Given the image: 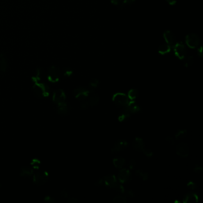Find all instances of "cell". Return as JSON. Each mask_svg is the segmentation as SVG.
<instances>
[{
	"mask_svg": "<svg viewBox=\"0 0 203 203\" xmlns=\"http://www.w3.org/2000/svg\"><path fill=\"white\" fill-rule=\"evenodd\" d=\"M32 91L35 96L40 99L47 98L50 94L49 86L43 82L34 83Z\"/></svg>",
	"mask_w": 203,
	"mask_h": 203,
	"instance_id": "obj_1",
	"label": "cell"
},
{
	"mask_svg": "<svg viewBox=\"0 0 203 203\" xmlns=\"http://www.w3.org/2000/svg\"><path fill=\"white\" fill-rule=\"evenodd\" d=\"M48 173L43 170H38L34 172L32 175V179L34 184L38 186H42L45 184L48 180Z\"/></svg>",
	"mask_w": 203,
	"mask_h": 203,
	"instance_id": "obj_2",
	"label": "cell"
},
{
	"mask_svg": "<svg viewBox=\"0 0 203 203\" xmlns=\"http://www.w3.org/2000/svg\"><path fill=\"white\" fill-rule=\"evenodd\" d=\"M112 101L116 106L120 109L125 107L131 102V100H130L128 98L127 95L120 93H114L113 95Z\"/></svg>",
	"mask_w": 203,
	"mask_h": 203,
	"instance_id": "obj_3",
	"label": "cell"
},
{
	"mask_svg": "<svg viewBox=\"0 0 203 203\" xmlns=\"http://www.w3.org/2000/svg\"><path fill=\"white\" fill-rule=\"evenodd\" d=\"M61 76V71L60 70L59 68L56 66H51L48 70L47 77L50 82L56 84L59 81Z\"/></svg>",
	"mask_w": 203,
	"mask_h": 203,
	"instance_id": "obj_4",
	"label": "cell"
},
{
	"mask_svg": "<svg viewBox=\"0 0 203 203\" xmlns=\"http://www.w3.org/2000/svg\"><path fill=\"white\" fill-rule=\"evenodd\" d=\"M118 182L122 184H125L129 183L132 180V175L131 170L129 169L122 168L120 169L118 175Z\"/></svg>",
	"mask_w": 203,
	"mask_h": 203,
	"instance_id": "obj_5",
	"label": "cell"
},
{
	"mask_svg": "<svg viewBox=\"0 0 203 203\" xmlns=\"http://www.w3.org/2000/svg\"><path fill=\"white\" fill-rule=\"evenodd\" d=\"M90 90L88 88L84 86H78L73 91V95L76 100L83 102L87 100L88 97L90 93Z\"/></svg>",
	"mask_w": 203,
	"mask_h": 203,
	"instance_id": "obj_6",
	"label": "cell"
},
{
	"mask_svg": "<svg viewBox=\"0 0 203 203\" xmlns=\"http://www.w3.org/2000/svg\"><path fill=\"white\" fill-rule=\"evenodd\" d=\"M185 43L189 48L192 49L196 48L200 44V36L194 33L188 34L185 38Z\"/></svg>",
	"mask_w": 203,
	"mask_h": 203,
	"instance_id": "obj_7",
	"label": "cell"
},
{
	"mask_svg": "<svg viewBox=\"0 0 203 203\" xmlns=\"http://www.w3.org/2000/svg\"><path fill=\"white\" fill-rule=\"evenodd\" d=\"M173 50L178 59L183 60L186 57L187 50L186 46L183 43H175L173 46Z\"/></svg>",
	"mask_w": 203,
	"mask_h": 203,
	"instance_id": "obj_8",
	"label": "cell"
},
{
	"mask_svg": "<svg viewBox=\"0 0 203 203\" xmlns=\"http://www.w3.org/2000/svg\"><path fill=\"white\" fill-rule=\"evenodd\" d=\"M129 146V143L125 139H118V141L114 144L111 149V152L113 154H118L124 151Z\"/></svg>",
	"mask_w": 203,
	"mask_h": 203,
	"instance_id": "obj_9",
	"label": "cell"
},
{
	"mask_svg": "<svg viewBox=\"0 0 203 203\" xmlns=\"http://www.w3.org/2000/svg\"><path fill=\"white\" fill-rule=\"evenodd\" d=\"M52 101L56 105L66 102V95L64 91L61 89L54 91L52 93Z\"/></svg>",
	"mask_w": 203,
	"mask_h": 203,
	"instance_id": "obj_10",
	"label": "cell"
},
{
	"mask_svg": "<svg viewBox=\"0 0 203 203\" xmlns=\"http://www.w3.org/2000/svg\"><path fill=\"white\" fill-rule=\"evenodd\" d=\"M176 153L181 158H186L189 154V148L188 145L185 143H180L176 147Z\"/></svg>",
	"mask_w": 203,
	"mask_h": 203,
	"instance_id": "obj_11",
	"label": "cell"
},
{
	"mask_svg": "<svg viewBox=\"0 0 203 203\" xmlns=\"http://www.w3.org/2000/svg\"><path fill=\"white\" fill-rule=\"evenodd\" d=\"M56 107H57V113L62 116H68L70 114L71 111L70 107L66 102L56 105Z\"/></svg>",
	"mask_w": 203,
	"mask_h": 203,
	"instance_id": "obj_12",
	"label": "cell"
},
{
	"mask_svg": "<svg viewBox=\"0 0 203 203\" xmlns=\"http://www.w3.org/2000/svg\"><path fill=\"white\" fill-rule=\"evenodd\" d=\"M100 100V98L99 95L95 93V91H91L86 100L88 102L90 107H94L98 104Z\"/></svg>",
	"mask_w": 203,
	"mask_h": 203,
	"instance_id": "obj_13",
	"label": "cell"
},
{
	"mask_svg": "<svg viewBox=\"0 0 203 203\" xmlns=\"http://www.w3.org/2000/svg\"><path fill=\"white\" fill-rule=\"evenodd\" d=\"M103 179H104V185L111 189L118 182V178H116V176L114 175L106 176L103 178Z\"/></svg>",
	"mask_w": 203,
	"mask_h": 203,
	"instance_id": "obj_14",
	"label": "cell"
},
{
	"mask_svg": "<svg viewBox=\"0 0 203 203\" xmlns=\"http://www.w3.org/2000/svg\"><path fill=\"white\" fill-rule=\"evenodd\" d=\"M132 146L134 150L138 152H143V150L145 148L144 140L140 137H136L132 141Z\"/></svg>",
	"mask_w": 203,
	"mask_h": 203,
	"instance_id": "obj_15",
	"label": "cell"
},
{
	"mask_svg": "<svg viewBox=\"0 0 203 203\" xmlns=\"http://www.w3.org/2000/svg\"><path fill=\"white\" fill-rule=\"evenodd\" d=\"M198 195L195 193H188L184 195L183 198V203H196L198 202Z\"/></svg>",
	"mask_w": 203,
	"mask_h": 203,
	"instance_id": "obj_16",
	"label": "cell"
},
{
	"mask_svg": "<svg viewBox=\"0 0 203 203\" xmlns=\"http://www.w3.org/2000/svg\"><path fill=\"white\" fill-rule=\"evenodd\" d=\"M163 37L166 43L170 46L174 45L176 43V37L174 34L170 31H166L163 34Z\"/></svg>",
	"mask_w": 203,
	"mask_h": 203,
	"instance_id": "obj_17",
	"label": "cell"
},
{
	"mask_svg": "<svg viewBox=\"0 0 203 203\" xmlns=\"http://www.w3.org/2000/svg\"><path fill=\"white\" fill-rule=\"evenodd\" d=\"M132 116V114L126 110L125 107L121 109L120 111L119 112L118 114V120L120 122H123L125 121H127L129 118H130V117Z\"/></svg>",
	"mask_w": 203,
	"mask_h": 203,
	"instance_id": "obj_18",
	"label": "cell"
},
{
	"mask_svg": "<svg viewBox=\"0 0 203 203\" xmlns=\"http://www.w3.org/2000/svg\"><path fill=\"white\" fill-rule=\"evenodd\" d=\"M113 164L116 169H121L125 166L126 160L123 157H116L113 159Z\"/></svg>",
	"mask_w": 203,
	"mask_h": 203,
	"instance_id": "obj_19",
	"label": "cell"
},
{
	"mask_svg": "<svg viewBox=\"0 0 203 203\" xmlns=\"http://www.w3.org/2000/svg\"><path fill=\"white\" fill-rule=\"evenodd\" d=\"M34 170L32 168L29 166H24L23 167L20 172V175L22 177L27 178L32 176L34 173Z\"/></svg>",
	"mask_w": 203,
	"mask_h": 203,
	"instance_id": "obj_20",
	"label": "cell"
},
{
	"mask_svg": "<svg viewBox=\"0 0 203 203\" xmlns=\"http://www.w3.org/2000/svg\"><path fill=\"white\" fill-rule=\"evenodd\" d=\"M8 68V61L3 54L0 55V72L4 73Z\"/></svg>",
	"mask_w": 203,
	"mask_h": 203,
	"instance_id": "obj_21",
	"label": "cell"
},
{
	"mask_svg": "<svg viewBox=\"0 0 203 203\" xmlns=\"http://www.w3.org/2000/svg\"><path fill=\"white\" fill-rule=\"evenodd\" d=\"M135 173L136 176L141 180H142L143 181H147L149 178L148 173L143 170H136Z\"/></svg>",
	"mask_w": 203,
	"mask_h": 203,
	"instance_id": "obj_22",
	"label": "cell"
},
{
	"mask_svg": "<svg viewBox=\"0 0 203 203\" xmlns=\"http://www.w3.org/2000/svg\"><path fill=\"white\" fill-rule=\"evenodd\" d=\"M171 48H172V46H170V45L166 43V44H163L161 45L159 47L158 51L160 54L164 55V54H166L170 52L171 51Z\"/></svg>",
	"mask_w": 203,
	"mask_h": 203,
	"instance_id": "obj_23",
	"label": "cell"
},
{
	"mask_svg": "<svg viewBox=\"0 0 203 203\" xmlns=\"http://www.w3.org/2000/svg\"><path fill=\"white\" fill-rule=\"evenodd\" d=\"M127 95L130 100L134 101L139 95V91L136 88H132L128 91Z\"/></svg>",
	"mask_w": 203,
	"mask_h": 203,
	"instance_id": "obj_24",
	"label": "cell"
},
{
	"mask_svg": "<svg viewBox=\"0 0 203 203\" xmlns=\"http://www.w3.org/2000/svg\"><path fill=\"white\" fill-rule=\"evenodd\" d=\"M113 202L114 203H126L127 197L125 194H119L113 198Z\"/></svg>",
	"mask_w": 203,
	"mask_h": 203,
	"instance_id": "obj_25",
	"label": "cell"
},
{
	"mask_svg": "<svg viewBox=\"0 0 203 203\" xmlns=\"http://www.w3.org/2000/svg\"><path fill=\"white\" fill-rule=\"evenodd\" d=\"M187 135V130L186 129H179L175 135V140L179 141L184 139Z\"/></svg>",
	"mask_w": 203,
	"mask_h": 203,
	"instance_id": "obj_26",
	"label": "cell"
},
{
	"mask_svg": "<svg viewBox=\"0 0 203 203\" xmlns=\"http://www.w3.org/2000/svg\"><path fill=\"white\" fill-rule=\"evenodd\" d=\"M100 84V81L98 79L93 78L90 81V82L88 84V88L90 91H94L95 89H97Z\"/></svg>",
	"mask_w": 203,
	"mask_h": 203,
	"instance_id": "obj_27",
	"label": "cell"
},
{
	"mask_svg": "<svg viewBox=\"0 0 203 203\" xmlns=\"http://www.w3.org/2000/svg\"><path fill=\"white\" fill-rule=\"evenodd\" d=\"M43 79V71L41 68H38L34 77H32V81L34 83L41 82Z\"/></svg>",
	"mask_w": 203,
	"mask_h": 203,
	"instance_id": "obj_28",
	"label": "cell"
},
{
	"mask_svg": "<svg viewBox=\"0 0 203 203\" xmlns=\"http://www.w3.org/2000/svg\"><path fill=\"white\" fill-rule=\"evenodd\" d=\"M194 63V59L191 56H189L187 57L186 56L183 59V64L186 68H189V67L193 66Z\"/></svg>",
	"mask_w": 203,
	"mask_h": 203,
	"instance_id": "obj_29",
	"label": "cell"
},
{
	"mask_svg": "<svg viewBox=\"0 0 203 203\" xmlns=\"http://www.w3.org/2000/svg\"><path fill=\"white\" fill-rule=\"evenodd\" d=\"M112 189L118 192L119 194H124V193L125 192V189L124 186L122 185V184H120L119 182H118L115 186H114L112 188Z\"/></svg>",
	"mask_w": 203,
	"mask_h": 203,
	"instance_id": "obj_30",
	"label": "cell"
},
{
	"mask_svg": "<svg viewBox=\"0 0 203 203\" xmlns=\"http://www.w3.org/2000/svg\"><path fill=\"white\" fill-rule=\"evenodd\" d=\"M73 72L72 68H64L61 72V75H63L65 77H69L73 75Z\"/></svg>",
	"mask_w": 203,
	"mask_h": 203,
	"instance_id": "obj_31",
	"label": "cell"
},
{
	"mask_svg": "<svg viewBox=\"0 0 203 203\" xmlns=\"http://www.w3.org/2000/svg\"><path fill=\"white\" fill-rule=\"evenodd\" d=\"M143 152L144 153V155L148 159L152 158L154 155V152H152V150H151L148 148H144L143 151Z\"/></svg>",
	"mask_w": 203,
	"mask_h": 203,
	"instance_id": "obj_32",
	"label": "cell"
},
{
	"mask_svg": "<svg viewBox=\"0 0 203 203\" xmlns=\"http://www.w3.org/2000/svg\"><path fill=\"white\" fill-rule=\"evenodd\" d=\"M89 104L88 103V101L86 100L85 101H83V102H81V103L80 104V108L82 110H85L86 109H88L89 108Z\"/></svg>",
	"mask_w": 203,
	"mask_h": 203,
	"instance_id": "obj_33",
	"label": "cell"
},
{
	"mask_svg": "<svg viewBox=\"0 0 203 203\" xmlns=\"http://www.w3.org/2000/svg\"><path fill=\"white\" fill-rule=\"evenodd\" d=\"M186 186L188 188H189L191 190H195L197 186L196 183L193 181H189V182H188Z\"/></svg>",
	"mask_w": 203,
	"mask_h": 203,
	"instance_id": "obj_34",
	"label": "cell"
},
{
	"mask_svg": "<svg viewBox=\"0 0 203 203\" xmlns=\"http://www.w3.org/2000/svg\"><path fill=\"white\" fill-rule=\"evenodd\" d=\"M124 194L127 198H133L135 196V193L132 189H127V191L125 190Z\"/></svg>",
	"mask_w": 203,
	"mask_h": 203,
	"instance_id": "obj_35",
	"label": "cell"
},
{
	"mask_svg": "<svg viewBox=\"0 0 203 203\" xmlns=\"http://www.w3.org/2000/svg\"><path fill=\"white\" fill-rule=\"evenodd\" d=\"M165 141L168 144H169L170 145H173L175 144V139L170 136H166L165 138Z\"/></svg>",
	"mask_w": 203,
	"mask_h": 203,
	"instance_id": "obj_36",
	"label": "cell"
},
{
	"mask_svg": "<svg viewBox=\"0 0 203 203\" xmlns=\"http://www.w3.org/2000/svg\"><path fill=\"white\" fill-rule=\"evenodd\" d=\"M194 170V172L196 174H198V175L201 174V173L203 172V167L201 166H200V165L196 164V165L195 166Z\"/></svg>",
	"mask_w": 203,
	"mask_h": 203,
	"instance_id": "obj_37",
	"label": "cell"
},
{
	"mask_svg": "<svg viewBox=\"0 0 203 203\" xmlns=\"http://www.w3.org/2000/svg\"><path fill=\"white\" fill-rule=\"evenodd\" d=\"M135 166L136 161L134 160H131L129 161V163L127 164V167H128V169L130 170H132L134 169Z\"/></svg>",
	"mask_w": 203,
	"mask_h": 203,
	"instance_id": "obj_38",
	"label": "cell"
},
{
	"mask_svg": "<svg viewBox=\"0 0 203 203\" xmlns=\"http://www.w3.org/2000/svg\"><path fill=\"white\" fill-rule=\"evenodd\" d=\"M94 185L95 186H97V187L104 185V179H103V178H100L99 179H98V180L95 182Z\"/></svg>",
	"mask_w": 203,
	"mask_h": 203,
	"instance_id": "obj_39",
	"label": "cell"
},
{
	"mask_svg": "<svg viewBox=\"0 0 203 203\" xmlns=\"http://www.w3.org/2000/svg\"><path fill=\"white\" fill-rule=\"evenodd\" d=\"M44 200H45V201L49 203H55V201H56L55 199L53 197L50 196V195L46 196L44 198Z\"/></svg>",
	"mask_w": 203,
	"mask_h": 203,
	"instance_id": "obj_40",
	"label": "cell"
},
{
	"mask_svg": "<svg viewBox=\"0 0 203 203\" xmlns=\"http://www.w3.org/2000/svg\"><path fill=\"white\" fill-rule=\"evenodd\" d=\"M68 203H77L78 202V200L75 197H70L68 198Z\"/></svg>",
	"mask_w": 203,
	"mask_h": 203,
	"instance_id": "obj_41",
	"label": "cell"
},
{
	"mask_svg": "<svg viewBox=\"0 0 203 203\" xmlns=\"http://www.w3.org/2000/svg\"><path fill=\"white\" fill-rule=\"evenodd\" d=\"M61 195H62V197H63L64 198H68V193L67 189L66 188H63L61 191Z\"/></svg>",
	"mask_w": 203,
	"mask_h": 203,
	"instance_id": "obj_42",
	"label": "cell"
},
{
	"mask_svg": "<svg viewBox=\"0 0 203 203\" xmlns=\"http://www.w3.org/2000/svg\"><path fill=\"white\" fill-rule=\"evenodd\" d=\"M122 0H111V4H113V5L115 6H121L122 4Z\"/></svg>",
	"mask_w": 203,
	"mask_h": 203,
	"instance_id": "obj_43",
	"label": "cell"
},
{
	"mask_svg": "<svg viewBox=\"0 0 203 203\" xmlns=\"http://www.w3.org/2000/svg\"><path fill=\"white\" fill-rule=\"evenodd\" d=\"M135 0H122V4L121 5H125V4H130L134 2Z\"/></svg>",
	"mask_w": 203,
	"mask_h": 203,
	"instance_id": "obj_44",
	"label": "cell"
},
{
	"mask_svg": "<svg viewBox=\"0 0 203 203\" xmlns=\"http://www.w3.org/2000/svg\"><path fill=\"white\" fill-rule=\"evenodd\" d=\"M197 52H198V56H200V57H203V47H202L201 46H200L199 48H198Z\"/></svg>",
	"mask_w": 203,
	"mask_h": 203,
	"instance_id": "obj_45",
	"label": "cell"
},
{
	"mask_svg": "<svg viewBox=\"0 0 203 203\" xmlns=\"http://www.w3.org/2000/svg\"><path fill=\"white\" fill-rule=\"evenodd\" d=\"M166 1L171 6H173V5L176 4V3L177 2V0H166Z\"/></svg>",
	"mask_w": 203,
	"mask_h": 203,
	"instance_id": "obj_46",
	"label": "cell"
}]
</instances>
